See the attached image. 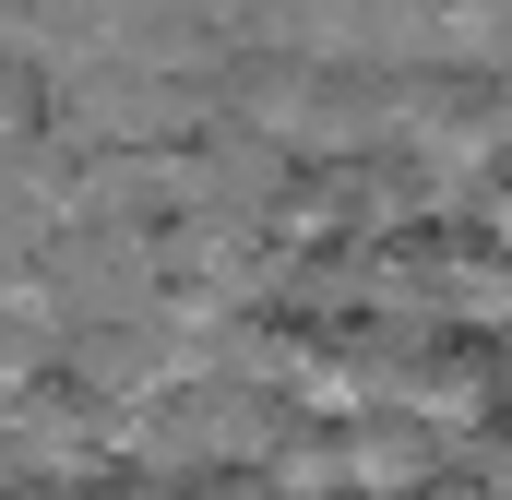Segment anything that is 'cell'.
Instances as JSON below:
<instances>
[{
  "mask_svg": "<svg viewBox=\"0 0 512 500\" xmlns=\"http://www.w3.org/2000/svg\"><path fill=\"white\" fill-rule=\"evenodd\" d=\"M0 203L24 215V227H96V215H120V143L84 120H48L24 131V143H0Z\"/></svg>",
  "mask_w": 512,
  "mask_h": 500,
  "instance_id": "cell-1",
  "label": "cell"
},
{
  "mask_svg": "<svg viewBox=\"0 0 512 500\" xmlns=\"http://www.w3.org/2000/svg\"><path fill=\"white\" fill-rule=\"evenodd\" d=\"M0 441H12V477H84V465H131V453H120V405H108L96 381H72L60 358L24 381V393H0Z\"/></svg>",
  "mask_w": 512,
  "mask_h": 500,
  "instance_id": "cell-2",
  "label": "cell"
},
{
  "mask_svg": "<svg viewBox=\"0 0 512 500\" xmlns=\"http://www.w3.org/2000/svg\"><path fill=\"white\" fill-rule=\"evenodd\" d=\"M417 477H441V429H429L417 405H358V417H346V489L405 500Z\"/></svg>",
  "mask_w": 512,
  "mask_h": 500,
  "instance_id": "cell-3",
  "label": "cell"
},
{
  "mask_svg": "<svg viewBox=\"0 0 512 500\" xmlns=\"http://www.w3.org/2000/svg\"><path fill=\"white\" fill-rule=\"evenodd\" d=\"M48 358H60V322H12V310H0V393H24Z\"/></svg>",
  "mask_w": 512,
  "mask_h": 500,
  "instance_id": "cell-4",
  "label": "cell"
},
{
  "mask_svg": "<svg viewBox=\"0 0 512 500\" xmlns=\"http://www.w3.org/2000/svg\"><path fill=\"white\" fill-rule=\"evenodd\" d=\"M60 500H167V465H84L60 477Z\"/></svg>",
  "mask_w": 512,
  "mask_h": 500,
  "instance_id": "cell-5",
  "label": "cell"
},
{
  "mask_svg": "<svg viewBox=\"0 0 512 500\" xmlns=\"http://www.w3.org/2000/svg\"><path fill=\"white\" fill-rule=\"evenodd\" d=\"M167 500H274L262 465H167Z\"/></svg>",
  "mask_w": 512,
  "mask_h": 500,
  "instance_id": "cell-6",
  "label": "cell"
},
{
  "mask_svg": "<svg viewBox=\"0 0 512 500\" xmlns=\"http://www.w3.org/2000/svg\"><path fill=\"white\" fill-rule=\"evenodd\" d=\"M0 500H60V477H0Z\"/></svg>",
  "mask_w": 512,
  "mask_h": 500,
  "instance_id": "cell-7",
  "label": "cell"
},
{
  "mask_svg": "<svg viewBox=\"0 0 512 500\" xmlns=\"http://www.w3.org/2000/svg\"><path fill=\"white\" fill-rule=\"evenodd\" d=\"M0 477H12V441H0Z\"/></svg>",
  "mask_w": 512,
  "mask_h": 500,
  "instance_id": "cell-8",
  "label": "cell"
}]
</instances>
